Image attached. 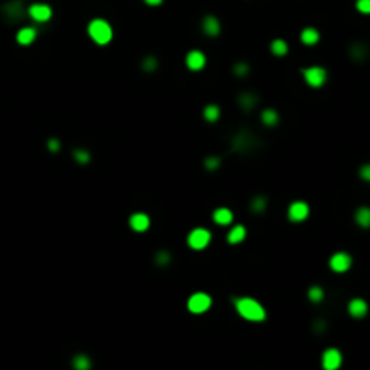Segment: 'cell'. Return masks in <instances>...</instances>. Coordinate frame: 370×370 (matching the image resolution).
Segmentation results:
<instances>
[{"label": "cell", "instance_id": "15", "mask_svg": "<svg viewBox=\"0 0 370 370\" xmlns=\"http://www.w3.org/2000/svg\"><path fill=\"white\" fill-rule=\"evenodd\" d=\"M246 235H248V231H246V228H244L242 224H236V226H233L230 231H228V236H226V240H228V244H240L242 240H246Z\"/></svg>", "mask_w": 370, "mask_h": 370}, {"label": "cell", "instance_id": "22", "mask_svg": "<svg viewBox=\"0 0 370 370\" xmlns=\"http://www.w3.org/2000/svg\"><path fill=\"white\" fill-rule=\"evenodd\" d=\"M90 357L87 354H76L72 357V367L76 370H89L90 369Z\"/></svg>", "mask_w": 370, "mask_h": 370}, {"label": "cell", "instance_id": "27", "mask_svg": "<svg viewBox=\"0 0 370 370\" xmlns=\"http://www.w3.org/2000/svg\"><path fill=\"white\" fill-rule=\"evenodd\" d=\"M307 296H309V300L314 302V303H318V302L323 300V296H325V293H323V289L318 287V286H313V287L309 289V293H307Z\"/></svg>", "mask_w": 370, "mask_h": 370}, {"label": "cell", "instance_id": "33", "mask_svg": "<svg viewBox=\"0 0 370 370\" xmlns=\"http://www.w3.org/2000/svg\"><path fill=\"white\" fill-rule=\"evenodd\" d=\"M359 177L363 179V181H367V183H370V163H367V165H363L359 168Z\"/></svg>", "mask_w": 370, "mask_h": 370}, {"label": "cell", "instance_id": "24", "mask_svg": "<svg viewBox=\"0 0 370 370\" xmlns=\"http://www.w3.org/2000/svg\"><path fill=\"white\" fill-rule=\"evenodd\" d=\"M256 101H258V100H256L253 94H248V92H246V94H240V98H238V103H240V107H242L246 112H249V110L253 109L256 105Z\"/></svg>", "mask_w": 370, "mask_h": 370}, {"label": "cell", "instance_id": "25", "mask_svg": "<svg viewBox=\"0 0 370 370\" xmlns=\"http://www.w3.org/2000/svg\"><path fill=\"white\" fill-rule=\"evenodd\" d=\"M266 206H268V199L258 195V197H253L251 201V210L255 211V213H264L266 211Z\"/></svg>", "mask_w": 370, "mask_h": 370}, {"label": "cell", "instance_id": "13", "mask_svg": "<svg viewBox=\"0 0 370 370\" xmlns=\"http://www.w3.org/2000/svg\"><path fill=\"white\" fill-rule=\"evenodd\" d=\"M4 13L9 17L11 22H17V20L24 18V15H26V7H24V4H22L20 0H13V2H9V4L4 6Z\"/></svg>", "mask_w": 370, "mask_h": 370}, {"label": "cell", "instance_id": "6", "mask_svg": "<svg viewBox=\"0 0 370 370\" xmlns=\"http://www.w3.org/2000/svg\"><path fill=\"white\" fill-rule=\"evenodd\" d=\"M329 266H331L334 273H347L352 266V256L349 253H345V251H338V253H334L331 256Z\"/></svg>", "mask_w": 370, "mask_h": 370}, {"label": "cell", "instance_id": "26", "mask_svg": "<svg viewBox=\"0 0 370 370\" xmlns=\"http://www.w3.org/2000/svg\"><path fill=\"white\" fill-rule=\"evenodd\" d=\"M72 157H74L80 165H87L90 161V153L89 150H85V148H76V150L72 152Z\"/></svg>", "mask_w": 370, "mask_h": 370}, {"label": "cell", "instance_id": "12", "mask_svg": "<svg viewBox=\"0 0 370 370\" xmlns=\"http://www.w3.org/2000/svg\"><path fill=\"white\" fill-rule=\"evenodd\" d=\"M201 29L204 34L211 36V38H215L219 36V33H220V22H219L217 17H213V15H208L202 18V24H201Z\"/></svg>", "mask_w": 370, "mask_h": 370}, {"label": "cell", "instance_id": "5", "mask_svg": "<svg viewBox=\"0 0 370 370\" xmlns=\"http://www.w3.org/2000/svg\"><path fill=\"white\" fill-rule=\"evenodd\" d=\"M186 242H188V246L192 249L201 251V249L208 248V244L211 242V233L208 230H204V228H195V230L190 231Z\"/></svg>", "mask_w": 370, "mask_h": 370}, {"label": "cell", "instance_id": "31", "mask_svg": "<svg viewBox=\"0 0 370 370\" xmlns=\"http://www.w3.org/2000/svg\"><path fill=\"white\" fill-rule=\"evenodd\" d=\"M248 70H249L248 64H244V62H238V64L233 67V72H235L236 76H246V74H248Z\"/></svg>", "mask_w": 370, "mask_h": 370}, {"label": "cell", "instance_id": "16", "mask_svg": "<svg viewBox=\"0 0 370 370\" xmlns=\"http://www.w3.org/2000/svg\"><path fill=\"white\" fill-rule=\"evenodd\" d=\"M213 220L219 226H230L233 222V211L230 208H217V210L213 211Z\"/></svg>", "mask_w": 370, "mask_h": 370}, {"label": "cell", "instance_id": "14", "mask_svg": "<svg viewBox=\"0 0 370 370\" xmlns=\"http://www.w3.org/2000/svg\"><path fill=\"white\" fill-rule=\"evenodd\" d=\"M349 314L352 318H365L367 313H369V303L363 300V298H354V300L349 302Z\"/></svg>", "mask_w": 370, "mask_h": 370}, {"label": "cell", "instance_id": "8", "mask_svg": "<svg viewBox=\"0 0 370 370\" xmlns=\"http://www.w3.org/2000/svg\"><path fill=\"white\" fill-rule=\"evenodd\" d=\"M309 204L303 202V201H296L293 204L289 206L287 210V217L291 222H303L307 217H309Z\"/></svg>", "mask_w": 370, "mask_h": 370}, {"label": "cell", "instance_id": "28", "mask_svg": "<svg viewBox=\"0 0 370 370\" xmlns=\"http://www.w3.org/2000/svg\"><path fill=\"white\" fill-rule=\"evenodd\" d=\"M141 65H143V69L147 70V72H152V70L157 69V60H155L153 56H148L143 60V64Z\"/></svg>", "mask_w": 370, "mask_h": 370}, {"label": "cell", "instance_id": "21", "mask_svg": "<svg viewBox=\"0 0 370 370\" xmlns=\"http://www.w3.org/2000/svg\"><path fill=\"white\" fill-rule=\"evenodd\" d=\"M269 49H271V52H273L274 56H286L289 51V45L286 44V40L274 38L273 42H271V45H269Z\"/></svg>", "mask_w": 370, "mask_h": 370}, {"label": "cell", "instance_id": "4", "mask_svg": "<svg viewBox=\"0 0 370 370\" xmlns=\"http://www.w3.org/2000/svg\"><path fill=\"white\" fill-rule=\"evenodd\" d=\"M213 300H211V296L208 293H193L190 298H188V311L193 314H202L206 313L208 309L211 307Z\"/></svg>", "mask_w": 370, "mask_h": 370}, {"label": "cell", "instance_id": "11", "mask_svg": "<svg viewBox=\"0 0 370 370\" xmlns=\"http://www.w3.org/2000/svg\"><path fill=\"white\" fill-rule=\"evenodd\" d=\"M128 226L134 231H137V233H143V231H147L150 228V217H148L147 213H141V211L139 213H134L128 219Z\"/></svg>", "mask_w": 370, "mask_h": 370}, {"label": "cell", "instance_id": "34", "mask_svg": "<svg viewBox=\"0 0 370 370\" xmlns=\"http://www.w3.org/2000/svg\"><path fill=\"white\" fill-rule=\"evenodd\" d=\"M49 150H51L52 153H56V152H60V139H49Z\"/></svg>", "mask_w": 370, "mask_h": 370}, {"label": "cell", "instance_id": "3", "mask_svg": "<svg viewBox=\"0 0 370 370\" xmlns=\"http://www.w3.org/2000/svg\"><path fill=\"white\" fill-rule=\"evenodd\" d=\"M302 76L305 80V83L309 87H314V89H318V87H323L327 82V69L325 67H320V65H313V67H305V69H302Z\"/></svg>", "mask_w": 370, "mask_h": 370}, {"label": "cell", "instance_id": "17", "mask_svg": "<svg viewBox=\"0 0 370 370\" xmlns=\"http://www.w3.org/2000/svg\"><path fill=\"white\" fill-rule=\"evenodd\" d=\"M36 29L34 27H22L18 33H17V42L20 45H29L36 40Z\"/></svg>", "mask_w": 370, "mask_h": 370}, {"label": "cell", "instance_id": "19", "mask_svg": "<svg viewBox=\"0 0 370 370\" xmlns=\"http://www.w3.org/2000/svg\"><path fill=\"white\" fill-rule=\"evenodd\" d=\"M260 119L266 127H276L278 121H280V116H278V112L274 109H266V110H262Z\"/></svg>", "mask_w": 370, "mask_h": 370}, {"label": "cell", "instance_id": "2", "mask_svg": "<svg viewBox=\"0 0 370 370\" xmlns=\"http://www.w3.org/2000/svg\"><path fill=\"white\" fill-rule=\"evenodd\" d=\"M87 31H89V36L98 45H107L112 40V26H110L107 20L103 18H94L90 20L89 27H87Z\"/></svg>", "mask_w": 370, "mask_h": 370}, {"label": "cell", "instance_id": "20", "mask_svg": "<svg viewBox=\"0 0 370 370\" xmlns=\"http://www.w3.org/2000/svg\"><path fill=\"white\" fill-rule=\"evenodd\" d=\"M300 40L303 42L305 45H314L318 44L320 40V33L318 29H314V27H305L303 31L300 33Z\"/></svg>", "mask_w": 370, "mask_h": 370}, {"label": "cell", "instance_id": "32", "mask_svg": "<svg viewBox=\"0 0 370 370\" xmlns=\"http://www.w3.org/2000/svg\"><path fill=\"white\" fill-rule=\"evenodd\" d=\"M155 262H157L159 266H165V264H168V262H170V253H166V251H161V253H157V255H155Z\"/></svg>", "mask_w": 370, "mask_h": 370}, {"label": "cell", "instance_id": "29", "mask_svg": "<svg viewBox=\"0 0 370 370\" xmlns=\"http://www.w3.org/2000/svg\"><path fill=\"white\" fill-rule=\"evenodd\" d=\"M356 9L359 13L370 15V0H356Z\"/></svg>", "mask_w": 370, "mask_h": 370}, {"label": "cell", "instance_id": "18", "mask_svg": "<svg viewBox=\"0 0 370 370\" xmlns=\"http://www.w3.org/2000/svg\"><path fill=\"white\" fill-rule=\"evenodd\" d=\"M354 219H356L357 226H361V228H370V208L369 206H361V208H357L356 213H354Z\"/></svg>", "mask_w": 370, "mask_h": 370}, {"label": "cell", "instance_id": "23", "mask_svg": "<svg viewBox=\"0 0 370 370\" xmlns=\"http://www.w3.org/2000/svg\"><path fill=\"white\" fill-rule=\"evenodd\" d=\"M202 116H204L206 121L215 123L219 119V116H220V109L217 105H206L204 110H202Z\"/></svg>", "mask_w": 370, "mask_h": 370}, {"label": "cell", "instance_id": "35", "mask_svg": "<svg viewBox=\"0 0 370 370\" xmlns=\"http://www.w3.org/2000/svg\"><path fill=\"white\" fill-rule=\"evenodd\" d=\"M145 4H148V6H159V4H163V0H143Z\"/></svg>", "mask_w": 370, "mask_h": 370}, {"label": "cell", "instance_id": "1", "mask_svg": "<svg viewBox=\"0 0 370 370\" xmlns=\"http://www.w3.org/2000/svg\"><path fill=\"white\" fill-rule=\"evenodd\" d=\"M233 305H235L236 313L248 321H264L268 316L260 302H256L255 298H249V296L233 298Z\"/></svg>", "mask_w": 370, "mask_h": 370}, {"label": "cell", "instance_id": "30", "mask_svg": "<svg viewBox=\"0 0 370 370\" xmlns=\"http://www.w3.org/2000/svg\"><path fill=\"white\" fill-rule=\"evenodd\" d=\"M204 166H206V170L215 172L219 166H220V159H219V157H208V159L204 161Z\"/></svg>", "mask_w": 370, "mask_h": 370}, {"label": "cell", "instance_id": "7", "mask_svg": "<svg viewBox=\"0 0 370 370\" xmlns=\"http://www.w3.org/2000/svg\"><path fill=\"white\" fill-rule=\"evenodd\" d=\"M27 15H29L34 22H47V20H51L52 17V7L49 6V4L36 2V4H31V6L27 7Z\"/></svg>", "mask_w": 370, "mask_h": 370}, {"label": "cell", "instance_id": "10", "mask_svg": "<svg viewBox=\"0 0 370 370\" xmlns=\"http://www.w3.org/2000/svg\"><path fill=\"white\" fill-rule=\"evenodd\" d=\"M186 67L190 70H201V69H204V65H206V56H204V52L202 51H197V49H193V51H190L188 54H186Z\"/></svg>", "mask_w": 370, "mask_h": 370}, {"label": "cell", "instance_id": "9", "mask_svg": "<svg viewBox=\"0 0 370 370\" xmlns=\"http://www.w3.org/2000/svg\"><path fill=\"white\" fill-rule=\"evenodd\" d=\"M343 363V356L338 349H327L321 356V365L325 370H338Z\"/></svg>", "mask_w": 370, "mask_h": 370}]
</instances>
